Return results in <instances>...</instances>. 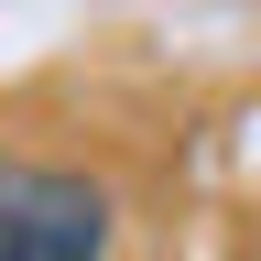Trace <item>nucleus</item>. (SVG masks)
<instances>
[{"label":"nucleus","instance_id":"nucleus-1","mask_svg":"<svg viewBox=\"0 0 261 261\" xmlns=\"http://www.w3.org/2000/svg\"><path fill=\"white\" fill-rule=\"evenodd\" d=\"M109 250V196L87 174L0 163V261H98Z\"/></svg>","mask_w":261,"mask_h":261}]
</instances>
